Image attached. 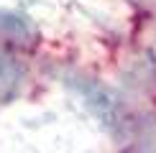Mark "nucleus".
Here are the masks:
<instances>
[{
  "mask_svg": "<svg viewBox=\"0 0 156 153\" xmlns=\"http://www.w3.org/2000/svg\"><path fill=\"white\" fill-rule=\"evenodd\" d=\"M69 84L74 87V92L82 97L84 107H87L95 117H100L105 125H118L120 102L108 87H102L100 82H92V79H72Z\"/></svg>",
  "mask_w": 156,
  "mask_h": 153,
  "instance_id": "obj_1",
  "label": "nucleus"
},
{
  "mask_svg": "<svg viewBox=\"0 0 156 153\" xmlns=\"http://www.w3.org/2000/svg\"><path fill=\"white\" fill-rule=\"evenodd\" d=\"M21 84V66L5 51H0V102H8Z\"/></svg>",
  "mask_w": 156,
  "mask_h": 153,
  "instance_id": "obj_2",
  "label": "nucleus"
},
{
  "mask_svg": "<svg viewBox=\"0 0 156 153\" xmlns=\"http://www.w3.org/2000/svg\"><path fill=\"white\" fill-rule=\"evenodd\" d=\"M0 33L8 36V38H18V41H26V38L34 36V25H31L28 18L18 15V13L0 10Z\"/></svg>",
  "mask_w": 156,
  "mask_h": 153,
  "instance_id": "obj_3",
  "label": "nucleus"
}]
</instances>
